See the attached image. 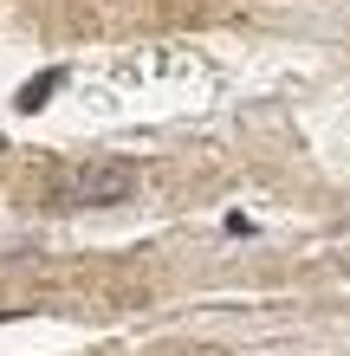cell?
Listing matches in <instances>:
<instances>
[{
  "label": "cell",
  "instance_id": "cell-1",
  "mask_svg": "<svg viewBox=\"0 0 350 356\" xmlns=\"http://www.w3.org/2000/svg\"><path fill=\"white\" fill-rule=\"evenodd\" d=\"M136 195V162H72L65 175L52 181V207H117Z\"/></svg>",
  "mask_w": 350,
  "mask_h": 356
},
{
  "label": "cell",
  "instance_id": "cell-2",
  "mask_svg": "<svg viewBox=\"0 0 350 356\" xmlns=\"http://www.w3.org/2000/svg\"><path fill=\"white\" fill-rule=\"evenodd\" d=\"M58 85H65V72L52 65V72H39V78H26V85H19V97H13V104H19V111H39V104H46V97H52Z\"/></svg>",
  "mask_w": 350,
  "mask_h": 356
}]
</instances>
